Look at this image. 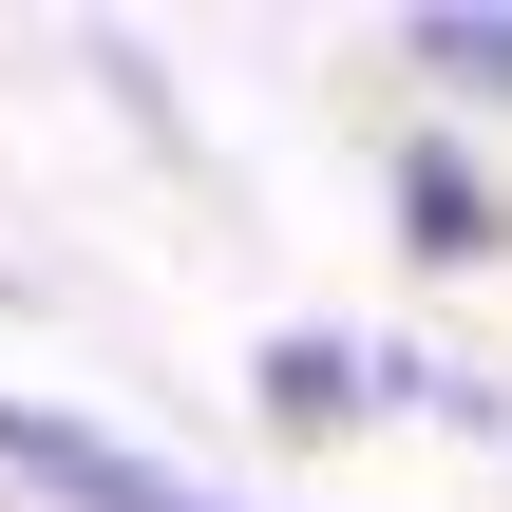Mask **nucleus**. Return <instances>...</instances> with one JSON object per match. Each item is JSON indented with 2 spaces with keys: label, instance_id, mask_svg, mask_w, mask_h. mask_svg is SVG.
Masks as SVG:
<instances>
[{
  "label": "nucleus",
  "instance_id": "nucleus-1",
  "mask_svg": "<svg viewBox=\"0 0 512 512\" xmlns=\"http://www.w3.org/2000/svg\"><path fill=\"white\" fill-rule=\"evenodd\" d=\"M0 475H38L57 512H228V494H190V475H152L133 437H76L57 399H0Z\"/></svg>",
  "mask_w": 512,
  "mask_h": 512
},
{
  "label": "nucleus",
  "instance_id": "nucleus-3",
  "mask_svg": "<svg viewBox=\"0 0 512 512\" xmlns=\"http://www.w3.org/2000/svg\"><path fill=\"white\" fill-rule=\"evenodd\" d=\"M342 399H380V361H342V342H266V418H285V437H342Z\"/></svg>",
  "mask_w": 512,
  "mask_h": 512
},
{
  "label": "nucleus",
  "instance_id": "nucleus-4",
  "mask_svg": "<svg viewBox=\"0 0 512 512\" xmlns=\"http://www.w3.org/2000/svg\"><path fill=\"white\" fill-rule=\"evenodd\" d=\"M418 76H437V95H494V114H512V19H494V0L418 19Z\"/></svg>",
  "mask_w": 512,
  "mask_h": 512
},
{
  "label": "nucleus",
  "instance_id": "nucleus-2",
  "mask_svg": "<svg viewBox=\"0 0 512 512\" xmlns=\"http://www.w3.org/2000/svg\"><path fill=\"white\" fill-rule=\"evenodd\" d=\"M399 228H418V266H494V190H475L437 133L399 152Z\"/></svg>",
  "mask_w": 512,
  "mask_h": 512
}]
</instances>
